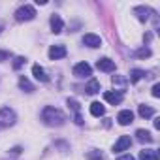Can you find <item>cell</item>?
Wrapping results in <instances>:
<instances>
[{"mask_svg":"<svg viewBox=\"0 0 160 160\" xmlns=\"http://www.w3.org/2000/svg\"><path fill=\"white\" fill-rule=\"evenodd\" d=\"M42 121L47 126H62L66 122V115L60 109L53 108V106H45L43 111H42Z\"/></svg>","mask_w":160,"mask_h":160,"instance_id":"1","label":"cell"},{"mask_svg":"<svg viewBox=\"0 0 160 160\" xmlns=\"http://www.w3.org/2000/svg\"><path fill=\"white\" fill-rule=\"evenodd\" d=\"M17 121V115L12 108H2L0 109V128H8V126H13Z\"/></svg>","mask_w":160,"mask_h":160,"instance_id":"2","label":"cell"},{"mask_svg":"<svg viewBox=\"0 0 160 160\" xmlns=\"http://www.w3.org/2000/svg\"><path fill=\"white\" fill-rule=\"evenodd\" d=\"M34 17H36V8L30 6V4H25V6H21V8L15 10V19H17L19 23H23V21H32Z\"/></svg>","mask_w":160,"mask_h":160,"instance_id":"3","label":"cell"},{"mask_svg":"<svg viewBox=\"0 0 160 160\" xmlns=\"http://www.w3.org/2000/svg\"><path fill=\"white\" fill-rule=\"evenodd\" d=\"M73 75H75V77H91V75H92L91 64H87V62H77V64L73 66Z\"/></svg>","mask_w":160,"mask_h":160,"instance_id":"4","label":"cell"},{"mask_svg":"<svg viewBox=\"0 0 160 160\" xmlns=\"http://www.w3.org/2000/svg\"><path fill=\"white\" fill-rule=\"evenodd\" d=\"M47 55H49L51 60H60V58H64L68 55V51H66V47L62 43H57V45H51L49 47V53Z\"/></svg>","mask_w":160,"mask_h":160,"instance_id":"5","label":"cell"},{"mask_svg":"<svg viewBox=\"0 0 160 160\" xmlns=\"http://www.w3.org/2000/svg\"><path fill=\"white\" fill-rule=\"evenodd\" d=\"M134 13L138 15V19H139L141 23H147V21L151 19V15H154V12H152L151 8H147V6H138V8H134Z\"/></svg>","mask_w":160,"mask_h":160,"instance_id":"6","label":"cell"},{"mask_svg":"<svg viewBox=\"0 0 160 160\" xmlns=\"http://www.w3.org/2000/svg\"><path fill=\"white\" fill-rule=\"evenodd\" d=\"M83 45L96 49V47H100V45H102V38H100L98 34H92V32H89V34H85V36H83Z\"/></svg>","mask_w":160,"mask_h":160,"instance_id":"7","label":"cell"},{"mask_svg":"<svg viewBox=\"0 0 160 160\" xmlns=\"http://www.w3.org/2000/svg\"><path fill=\"white\" fill-rule=\"evenodd\" d=\"M49 25H51V32H53V34H60V32H62V28H64V21H62V17H60V15H57V13H53V15H51Z\"/></svg>","mask_w":160,"mask_h":160,"instance_id":"8","label":"cell"},{"mask_svg":"<svg viewBox=\"0 0 160 160\" xmlns=\"http://www.w3.org/2000/svg\"><path fill=\"white\" fill-rule=\"evenodd\" d=\"M111 83H113L115 91L122 94V92H124V89L128 87V79H126L124 75H113V77H111Z\"/></svg>","mask_w":160,"mask_h":160,"instance_id":"9","label":"cell"},{"mask_svg":"<svg viewBox=\"0 0 160 160\" xmlns=\"http://www.w3.org/2000/svg\"><path fill=\"white\" fill-rule=\"evenodd\" d=\"M104 100H106L108 104H111V106H119V104L122 102V94L117 92V91H106V92H104Z\"/></svg>","mask_w":160,"mask_h":160,"instance_id":"10","label":"cell"},{"mask_svg":"<svg viewBox=\"0 0 160 160\" xmlns=\"http://www.w3.org/2000/svg\"><path fill=\"white\" fill-rule=\"evenodd\" d=\"M130 145H132L130 136H121V138L117 139V143L113 145V151H115V152H122V151L130 149Z\"/></svg>","mask_w":160,"mask_h":160,"instance_id":"11","label":"cell"},{"mask_svg":"<svg viewBox=\"0 0 160 160\" xmlns=\"http://www.w3.org/2000/svg\"><path fill=\"white\" fill-rule=\"evenodd\" d=\"M96 68H98V70H102V72H115V60H111V58H108V57L98 58Z\"/></svg>","mask_w":160,"mask_h":160,"instance_id":"12","label":"cell"},{"mask_svg":"<svg viewBox=\"0 0 160 160\" xmlns=\"http://www.w3.org/2000/svg\"><path fill=\"white\" fill-rule=\"evenodd\" d=\"M117 121H119L121 126H128L130 122H134V113H132L130 109H122V111H119Z\"/></svg>","mask_w":160,"mask_h":160,"instance_id":"13","label":"cell"},{"mask_svg":"<svg viewBox=\"0 0 160 160\" xmlns=\"http://www.w3.org/2000/svg\"><path fill=\"white\" fill-rule=\"evenodd\" d=\"M32 75L38 79V81H42V83H47V81H49V77H47L45 70H43L40 64H34V66H32Z\"/></svg>","mask_w":160,"mask_h":160,"instance_id":"14","label":"cell"},{"mask_svg":"<svg viewBox=\"0 0 160 160\" xmlns=\"http://www.w3.org/2000/svg\"><path fill=\"white\" fill-rule=\"evenodd\" d=\"M91 115L92 117H104L106 115V108L100 102H92L91 104Z\"/></svg>","mask_w":160,"mask_h":160,"instance_id":"15","label":"cell"},{"mask_svg":"<svg viewBox=\"0 0 160 160\" xmlns=\"http://www.w3.org/2000/svg\"><path fill=\"white\" fill-rule=\"evenodd\" d=\"M136 138H138V141H141V143H151V141H152L151 132H149V130H143V128L136 130Z\"/></svg>","mask_w":160,"mask_h":160,"instance_id":"16","label":"cell"},{"mask_svg":"<svg viewBox=\"0 0 160 160\" xmlns=\"http://www.w3.org/2000/svg\"><path fill=\"white\" fill-rule=\"evenodd\" d=\"M19 89H21V91H25V92H34V91H36V87L28 81L25 75H21V77H19Z\"/></svg>","mask_w":160,"mask_h":160,"instance_id":"17","label":"cell"},{"mask_svg":"<svg viewBox=\"0 0 160 160\" xmlns=\"http://www.w3.org/2000/svg\"><path fill=\"white\" fill-rule=\"evenodd\" d=\"M138 113H139V117H143V119H149V117H152V115H154V109H152L151 106H145V104H141V106H138Z\"/></svg>","mask_w":160,"mask_h":160,"instance_id":"18","label":"cell"},{"mask_svg":"<svg viewBox=\"0 0 160 160\" xmlns=\"http://www.w3.org/2000/svg\"><path fill=\"white\" fill-rule=\"evenodd\" d=\"M139 160H158V154L154 149H143L139 152Z\"/></svg>","mask_w":160,"mask_h":160,"instance_id":"19","label":"cell"},{"mask_svg":"<svg viewBox=\"0 0 160 160\" xmlns=\"http://www.w3.org/2000/svg\"><path fill=\"white\" fill-rule=\"evenodd\" d=\"M85 91H87V94L100 92V81H98V79H91V81L87 83V87H85Z\"/></svg>","mask_w":160,"mask_h":160,"instance_id":"20","label":"cell"},{"mask_svg":"<svg viewBox=\"0 0 160 160\" xmlns=\"http://www.w3.org/2000/svg\"><path fill=\"white\" fill-rule=\"evenodd\" d=\"M147 73H145V70H139V68H134L132 72H130V83H138L139 79H143Z\"/></svg>","mask_w":160,"mask_h":160,"instance_id":"21","label":"cell"},{"mask_svg":"<svg viewBox=\"0 0 160 160\" xmlns=\"http://www.w3.org/2000/svg\"><path fill=\"white\" fill-rule=\"evenodd\" d=\"M87 158H89V160H104V152H102V151L92 149V151H89V152H87Z\"/></svg>","mask_w":160,"mask_h":160,"instance_id":"22","label":"cell"},{"mask_svg":"<svg viewBox=\"0 0 160 160\" xmlns=\"http://www.w3.org/2000/svg\"><path fill=\"white\" fill-rule=\"evenodd\" d=\"M151 55H152V51L149 47H141V49L136 51V57H139V58H145V57H151Z\"/></svg>","mask_w":160,"mask_h":160,"instance_id":"23","label":"cell"},{"mask_svg":"<svg viewBox=\"0 0 160 160\" xmlns=\"http://www.w3.org/2000/svg\"><path fill=\"white\" fill-rule=\"evenodd\" d=\"M25 62H27L25 57H15V60H13V70H21V68L25 66Z\"/></svg>","mask_w":160,"mask_h":160,"instance_id":"24","label":"cell"},{"mask_svg":"<svg viewBox=\"0 0 160 160\" xmlns=\"http://www.w3.org/2000/svg\"><path fill=\"white\" fill-rule=\"evenodd\" d=\"M66 102H68V106H70V108H72L75 113H79V102H77V100H73V98H68Z\"/></svg>","mask_w":160,"mask_h":160,"instance_id":"25","label":"cell"},{"mask_svg":"<svg viewBox=\"0 0 160 160\" xmlns=\"http://www.w3.org/2000/svg\"><path fill=\"white\" fill-rule=\"evenodd\" d=\"M10 58H12V53L10 51H2V49H0V62L10 60Z\"/></svg>","mask_w":160,"mask_h":160,"instance_id":"26","label":"cell"},{"mask_svg":"<svg viewBox=\"0 0 160 160\" xmlns=\"http://www.w3.org/2000/svg\"><path fill=\"white\" fill-rule=\"evenodd\" d=\"M151 94L154 96V98H158L160 96V85L156 83V85H152V91H151Z\"/></svg>","mask_w":160,"mask_h":160,"instance_id":"27","label":"cell"},{"mask_svg":"<svg viewBox=\"0 0 160 160\" xmlns=\"http://www.w3.org/2000/svg\"><path fill=\"white\" fill-rule=\"evenodd\" d=\"M73 121H75V124L81 126V124H83V117H81V113H75V115H73Z\"/></svg>","mask_w":160,"mask_h":160,"instance_id":"28","label":"cell"},{"mask_svg":"<svg viewBox=\"0 0 160 160\" xmlns=\"http://www.w3.org/2000/svg\"><path fill=\"white\" fill-rule=\"evenodd\" d=\"M117 160H136V158H134L132 154H121V156H119Z\"/></svg>","mask_w":160,"mask_h":160,"instance_id":"29","label":"cell"},{"mask_svg":"<svg viewBox=\"0 0 160 160\" xmlns=\"http://www.w3.org/2000/svg\"><path fill=\"white\" fill-rule=\"evenodd\" d=\"M21 151H23V149H21V147H19V145H17V147H13V149H12V151H10V152H12V154H15V156H17V154H21Z\"/></svg>","mask_w":160,"mask_h":160,"instance_id":"30","label":"cell"},{"mask_svg":"<svg viewBox=\"0 0 160 160\" xmlns=\"http://www.w3.org/2000/svg\"><path fill=\"white\" fill-rule=\"evenodd\" d=\"M152 124H154V128H156V130H160V117H154Z\"/></svg>","mask_w":160,"mask_h":160,"instance_id":"31","label":"cell"},{"mask_svg":"<svg viewBox=\"0 0 160 160\" xmlns=\"http://www.w3.org/2000/svg\"><path fill=\"white\" fill-rule=\"evenodd\" d=\"M2 28H4V23H2V21H0V32H2Z\"/></svg>","mask_w":160,"mask_h":160,"instance_id":"32","label":"cell"}]
</instances>
